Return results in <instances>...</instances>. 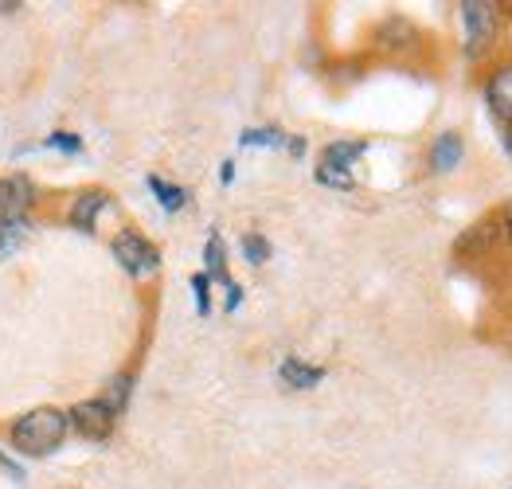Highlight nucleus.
I'll list each match as a JSON object with an SVG mask.
<instances>
[{"label": "nucleus", "instance_id": "ddd939ff", "mask_svg": "<svg viewBox=\"0 0 512 489\" xmlns=\"http://www.w3.org/2000/svg\"><path fill=\"white\" fill-rule=\"evenodd\" d=\"M313 177H317V184H325V188H337V192H348V188H356V173H352V169H341V165H325V161H317Z\"/></svg>", "mask_w": 512, "mask_h": 489}, {"label": "nucleus", "instance_id": "39448f33", "mask_svg": "<svg viewBox=\"0 0 512 489\" xmlns=\"http://www.w3.org/2000/svg\"><path fill=\"white\" fill-rule=\"evenodd\" d=\"M114 208V196L106 192V188H98V184H90V188H79V192H71L67 196V208H63V223L71 227V231H83V235H98V220L106 216Z\"/></svg>", "mask_w": 512, "mask_h": 489}, {"label": "nucleus", "instance_id": "7ed1b4c3", "mask_svg": "<svg viewBox=\"0 0 512 489\" xmlns=\"http://www.w3.org/2000/svg\"><path fill=\"white\" fill-rule=\"evenodd\" d=\"M462 28H466V59H481L497 44L501 32V8L485 0H466L462 4Z\"/></svg>", "mask_w": 512, "mask_h": 489}, {"label": "nucleus", "instance_id": "20e7f679", "mask_svg": "<svg viewBox=\"0 0 512 489\" xmlns=\"http://www.w3.org/2000/svg\"><path fill=\"white\" fill-rule=\"evenodd\" d=\"M67 419H71V431L79 439H86V443H110L114 431H118V411L102 400V396L67 407Z\"/></svg>", "mask_w": 512, "mask_h": 489}, {"label": "nucleus", "instance_id": "6e6552de", "mask_svg": "<svg viewBox=\"0 0 512 489\" xmlns=\"http://www.w3.org/2000/svg\"><path fill=\"white\" fill-rule=\"evenodd\" d=\"M36 235V220L32 216H0V263L16 259Z\"/></svg>", "mask_w": 512, "mask_h": 489}, {"label": "nucleus", "instance_id": "f3484780", "mask_svg": "<svg viewBox=\"0 0 512 489\" xmlns=\"http://www.w3.org/2000/svg\"><path fill=\"white\" fill-rule=\"evenodd\" d=\"M192 290H196V313L208 317V313H212V278H208L204 270L192 274Z\"/></svg>", "mask_w": 512, "mask_h": 489}, {"label": "nucleus", "instance_id": "aec40b11", "mask_svg": "<svg viewBox=\"0 0 512 489\" xmlns=\"http://www.w3.org/2000/svg\"><path fill=\"white\" fill-rule=\"evenodd\" d=\"M0 470H4V474H8V478H16V482H24V466H20V462H16V458H8V454H4V450H0Z\"/></svg>", "mask_w": 512, "mask_h": 489}, {"label": "nucleus", "instance_id": "5701e85b", "mask_svg": "<svg viewBox=\"0 0 512 489\" xmlns=\"http://www.w3.org/2000/svg\"><path fill=\"white\" fill-rule=\"evenodd\" d=\"M219 180H223V184H231V180H235V165H231V161H223V173H219Z\"/></svg>", "mask_w": 512, "mask_h": 489}, {"label": "nucleus", "instance_id": "dca6fc26", "mask_svg": "<svg viewBox=\"0 0 512 489\" xmlns=\"http://www.w3.org/2000/svg\"><path fill=\"white\" fill-rule=\"evenodd\" d=\"M239 145H266V149H282L286 145V134L278 130V126H266V130H243V137H239Z\"/></svg>", "mask_w": 512, "mask_h": 489}, {"label": "nucleus", "instance_id": "9b49d317", "mask_svg": "<svg viewBox=\"0 0 512 489\" xmlns=\"http://www.w3.org/2000/svg\"><path fill=\"white\" fill-rule=\"evenodd\" d=\"M368 153V141H329L325 149H321V157L317 161H325V165H341V169H356V161Z\"/></svg>", "mask_w": 512, "mask_h": 489}, {"label": "nucleus", "instance_id": "4468645a", "mask_svg": "<svg viewBox=\"0 0 512 489\" xmlns=\"http://www.w3.org/2000/svg\"><path fill=\"white\" fill-rule=\"evenodd\" d=\"M239 247H243V259H247L251 267H262V263H270V251H274V247H270V239H266V235H258V231H247Z\"/></svg>", "mask_w": 512, "mask_h": 489}, {"label": "nucleus", "instance_id": "f257e3e1", "mask_svg": "<svg viewBox=\"0 0 512 489\" xmlns=\"http://www.w3.org/2000/svg\"><path fill=\"white\" fill-rule=\"evenodd\" d=\"M71 435V419L63 407H32L8 423V446L24 458H47Z\"/></svg>", "mask_w": 512, "mask_h": 489}, {"label": "nucleus", "instance_id": "2eb2a0df", "mask_svg": "<svg viewBox=\"0 0 512 489\" xmlns=\"http://www.w3.org/2000/svg\"><path fill=\"white\" fill-rule=\"evenodd\" d=\"M129 396H133V372H122V376H114L110 384H106V396L102 400L110 403L118 415L126 411V403H129Z\"/></svg>", "mask_w": 512, "mask_h": 489}, {"label": "nucleus", "instance_id": "4be33fe9", "mask_svg": "<svg viewBox=\"0 0 512 489\" xmlns=\"http://www.w3.org/2000/svg\"><path fill=\"white\" fill-rule=\"evenodd\" d=\"M501 145H505V153L512 157V122L509 126H501Z\"/></svg>", "mask_w": 512, "mask_h": 489}, {"label": "nucleus", "instance_id": "6ab92c4d", "mask_svg": "<svg viewBox=\"0 0 512 489\" xmlns=\"http://www.w3.org/2000/svg\"><path fill=\"white\" fill-rule=\"evenodd\" d=\"M497 223H501V239H505V243H512V196L505 200V208L497 212Z\"/></svg>", "mask_w": 512, "mask_h": 489}, {"label": "nucleus", "instance_id": "9d476101", "mask_svg": "<svg viewBox=\"0 0 512 489\" xmlns=\"http://www.w3.org/2000/svg\"><path fill=\"white\" fill-rule=\"evenodd\" d=\"M278 380H282L286 388H294V392H309V388H317V384L325 380V368H321V364H309V360H301V356H282Z\"/></svg>", "mask_w": 512, "mask_h": 489}, {"label": "nucleus", "instance_id": "f8f14e48", "mask_svg": "<svg viewBox=\"0 0 512 489\" xmlns=\"http://www.w3.org/2000/svg\"><path fill=\"white\" fill-rule=\"evenodd\" d=\"M149 192L157 196V204H161L165 212H184V208H188V200H192V192H188V188L169 184V180H161V177H149Z\"/></svg>", "mask_w": 512, "mask_h": 489}, {"label": "nucleus", "instance_id": "423d86ee", "mask_svg": "<svg viewBox=\"0 0 512 489\" xmlns=\"http://www.w3.org/2000/svg\"><path fill=\"white\" fill-rule=\"evenodd\" d=\"M485 106H489V114H493L501 126L512 122V59H501V63L485 75Z\"/></svg>", "mask_w": 512, "mask_h": 489}, {"label": "nucleus", "instance_id": "a211bd4d", "mask_svg": "<svg viewBox=\"0 0 512 489\" xmlns=\"http://www.w3.org/2000/svg\"><path fill=\"white\" fill-rule=\"evenodd\" d=\"M43 145H47V149H59V153H83V137L71 134V130H55V134H47Z\"/></svg>", "mask_w": 512, "mask_h": 489}, {"label": "nucleus", "instance_id": "0eeeda50", "mask_svg": "<svg viewBox=\"0 0 512 489\" xmlns=\"http://www.w3.org/2000/svg\"><path fill=\"white\" fill-rule=\"evenodd\" d=\"M372 44L387 51V55H403V51H415L419 47V28L411 24V20H403V16H387L376 24V32H372Z\"/></svg>", "mask_w": 512, "mask_h": 489}, {"label": "nucleus", "instance_id": "f03ea898", "mask_svg": "<svg viewBox=\"0 0 512 489\" xmlns=\"http://www.w3.org/2000/svg\"><path fill=\"white\" fill-rule=\"evenodd\" d=\"M110 255L118 259V267L126 270L129 278H149L161 270V251L137 231V227H122L110 239Z\"/></svg>", "mask_w": 512, "mask_h": 489}, {"label": "nucleus", "instance_id": "1a4fd4ad", "mask_svg": "<svg viewBox=\"0 0 512 489\" xmlns=\"http://www.w3.org/2000/svg\"><path fill=\"white\" fill-rule=\"evenodd\" d=\"M462 157H466V137L458 134V130H446V134H438L430 141V169L434 173H454L458 165H462Z\"/></svg>", "mask_w": 512, "mask_h": 489}, {"label": "nucleus", "instance_id": "412c9836", "mask_svg": "<svg viewBox=\"0 0 512 489\" xmlns=\"http://www.w3.org/2000/svg\"><path fill=\"white\" fill-rule=\"evenodd\" d=\"M286 149H290L294 157H301V153H305V137H286Z\"/></svg>", "mask_w": 512, "mask_h": 489}]
</instances>
